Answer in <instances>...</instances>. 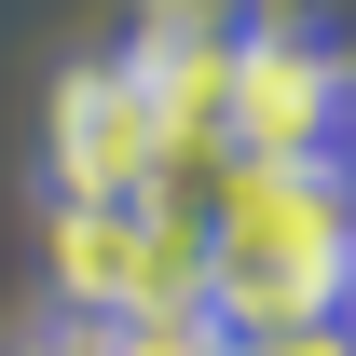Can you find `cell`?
<instances>
[{"label": "cell", "instance_id": "7a4b0ae2", "mask_svg": "<svg viewBox=\"0 0 356 356\" xmlns=\"http://www.w3.org/2000/svg\"><path fill=\"white\" fill-rule=\"evenodd\" d=\"M206 178L165 192H110V206H42V288L69 329H151V315H206V233H192Z\"/></svg>", "mask_w": 356, "mask_h": 356}, {"label": "cell", "instance_id": "6da1fadb", "mask_svg": "<svg viewBox=\"0 0 356 356\" xmlns=\"http://www.w3.org/2000/svg\"><path fill=\"white\" fill-rule=\"evenodd\" d=\"M192 233H206V329L220 343L315 329L356 288V192H343V165H206Z\"/></svg>", "mask_w": 356, "mask_h": 356}, {"label": "cell", "instance_id": "5b68a950", "mask_svg": "<svg viewBox=\"0 0 356 356\" xmlns=\"http://www.w3.org/2000/svg\"><path fill=\"white\" fill-rule=\"evenodd\" d=\"M233 14L247 0H137L124 14V69H137V96H151V124H165V151H178V178H206L220 151V69H233Z\"/></svg>", "mask_w": 356, "mask_h": 356}, {"label": "cell", "instance_id": "52a82bcc", "mask_svg": "<svg viewBox=\"0 0 356 356\" xmlns=\"http://www.w3.org/2000/svg\"><path fill=\"white\" fill-rule=\"evenodd\" d=\"M0 356H96V329H69V315H28V329H14Z\"/></svg>", "mask_w": 356, "mask_h": 356}, {"label": "cell", "instance_id": "8992f818", "mask_svg": "<svg viewBox=\"0 0 356 356\" xmlns=\"http://www.w3.org/2000/svg\"><path fill=\"white\" fill-rule=\"evenodd\" d=\"M233 356H356V343H343V315H315V329H261V343H233Z\"/></svg>", "mask_w": 356, "mask_h": 356}, {"label": "cell", "instance_id": "277c9868", "mask_svg": "<svg viewBox=\"0 0 356 356\" xmlns=\"http://www.w3.org/2000/svg\"><path fill=\"white\" fill-rule=\"evenodd\" d=\"M165 178H178V151L151 124L137 69L110 42H83L55 69V96H42V192L55 206H110V192H165Z\"/></svg>", "mask_w": 356, "mask_h": 356}, {"label": "cell", "instance_id": "3957f363", "mask_svg": "<svg viewBox=\"0 0 356 356\" xmlns=\"http://www.w3.org/2000/svg\"><path fill=\"white\" fill-rule=\"evenodd\" d=\"M356 124V69L329 14H288V0H247L233 14V69H220V165H343Z\"/></svg>", "mask_w": 356, "mask_h": 356}]
</instances>
